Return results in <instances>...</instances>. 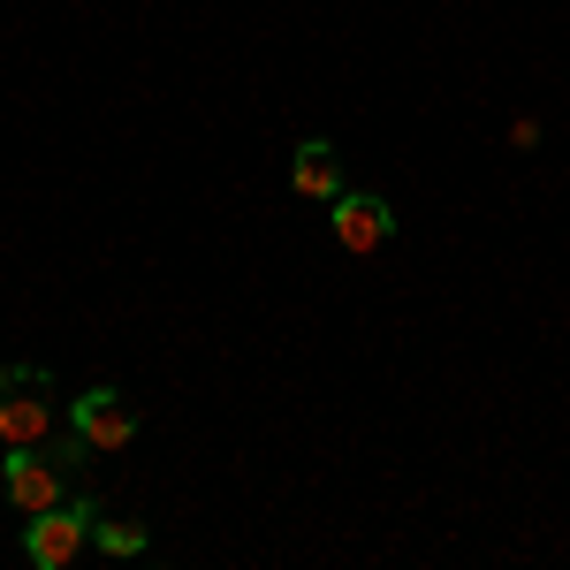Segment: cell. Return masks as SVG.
<instances>
[{
    "mask_svg": "<svg viewBox=\"0 0 570 570\" xmlns=\"http://www.w3.org/2000/svg\"><path fill=\"white\" fill-rule=\"evenodd\" d=\"M327 236H335V252L373 259V252L395 244V206L381 198V190H343V198L327 206Z\"/></svg>",
    "mask_w": 570,
    "mask_h": 570,
    "instance_id": "3",
    "label": "cell"
},
{
    "mask_svg": "<svg viewBox=\"0 0 570 570\" xmlns=\"http://www.w3.org/2000/svg\"><path fill=\"white\" fill-rule=\"evenodd\" d=\"M91 518H99L91 494H69V502H53V510H31V518H23V556L39 570H69L91 548Z\"/></svg>",
    "mask_w": 570,
    "mask_h": 570,
    "instance_id": "2",
    "label": "cell"
},
{
    "mask_svg": "<svg viewBox=\"0 0 570 570\" xmlns=\"http://www.w3.org/2000/svg\"><path fill=\"white\" fill-rule=\"evenodd\" d=\"M46 373L31 365H8L0 373V449H31V441H53V403H46Z\"/></svg>",
    "mask_w": 570,
    "mask_h": 570,
    "instance_id": "4",
    "label": "cell"
},
{
    "mask_svg": "<svg viewBox=\"0 0 570 570\" xmlns=\"http://www.w3.org/2000/svg\"><path fill=\"white\" fill-rule=\"evenodd\" d=\"M91 548H99V556H145L153 532L130 525V518H91Z\"/></svg>",
    "mask_w": 570,
    "mask_h": 570,
    "instance_id": "7",
    "label": "cell"
},
{
    "mask_svg": "<svg viewBox=\"0 0 570 570\" xmlns=\"http://www.w3.org/2000/svg\"><path fill=\"white\" fill-rule=\"evenodd\" d=\"M77 456H91L85 441L77 449H46V441H31V449H8L0 456V487H8V502L31 518V510H53V502H69V472H77Z\"/></svg>",
    "mask_w": 570,
    "mask_h": 570,
    "instance_id": "1",
    "label": "cell"
},
{
    "mask_svg": "<svg viewBox=\"0 0 570 570\" xmlns=\"http://www.w3.org/2000/svg\"><path fill=\"white\" fill-rule=\"evenodd\" d=\"M510 145H518V153H532V145H540V122H532V115H525V122H510Z\"/></svg>",
    "mask_w": 570,
    "mask_h": 570,
    "instance_id": "8",
    "label": "cell"
},
{
    "mask_svg": "<svg viewBox=\"0 0 570 570\" xmlns=\"http://www.w3.org/2000/svg\"><path fill=\"white\" fill-rule=\"evenodd\" d=\"M69 426H77L85 449L115 456V449H130V441H137V411H130V395H122V389H85V395H77V411H69Z\"/></svg>",
    "mask_w": 570,
    "mask_h": 570,
    "instance_id": "5",
    "label": "cell"
},
{
    "mask_svg": "<svg viewBox=\"0 0 570 570\" xmlns=\"http://www.w3.org/2000/svg\"><path fill=\"white\" fill-rule=\"evenodd\" d=\"M289 190L312 198V206H335L351 183H343V153L327 145V137H297V153H289Z\"/></svg>",
    "mask_w": 570,
    "mask_h": 570,
    "instance_id": "6",
    "label": "cell"
}]
</instances>
